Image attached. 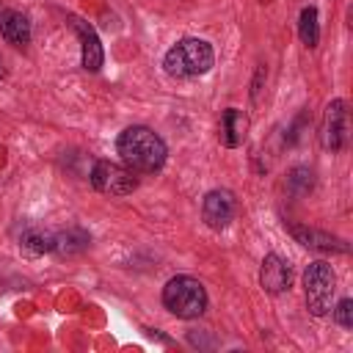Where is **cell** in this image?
I'll return each mask as SVG.
<instances>
[{
  "label": "cell",
  "mask_w": 353,
  "mask_h": 353,
  "mask_svg": "<svg viewBox=\"0 0 353 353\" xmlns=\"http://www.w3.org/2000/svg\"><path fill=\"white\" fill-rule=\"evenodd\" d=\"M88 243H91L88 232H83V229H66V232L55 234L52 251H58L61 256H74V254H80L83 248H88Z\"/></svg>",
  "instance_id": "cell-13"
},
{
  "label": "cell",
  "mask_w": 353,
  "mask_h": 353,
  "mask_svg": "<svg viewBox=\"0 0 353 353\" xmlns=\"http://www.w3.org/2000/svg\"><path fill=\"white\" fill-rule=\"evenodd\" d=\"M234 215H237V199H234L232 190L215 188V190H210L204 196V201H201V218H204V223L210 229H215V232L226 229L234 221Z\"/></svg>",
  "instance_id": "cell-6"
},
{
  "label": "cell",
  "mask_w": 353,
  "mask_h": 353,
  "mask_svg": "<svg viewBox=\"0 0 353 353\" xmlns=\"http://www.w3.org/2000/svg\"><path fill=\"white\" fill-rule=\"evenodd\" d=\"M298 36H301V41L309 50L317 47V41H320V22H317V8L314 6H306L301 11V17H298Z\"/></svg>",
  "instance_id": "cell-14"
},
{
  "label": "cell",
  "mask_w": 353,
  "mask_h": 353,
  "mask_svg": "<svg viewBox=\"0 0 353 353\" xmlns=\"http://www.w3.org/2000/svg\"><path fill=\"white\" fill-rule=\"evenodd\" d=\"M245 135H248V116L240 108H226L218 124V141L226 149H234L245 141Z\"/></svg>",
  "instance_id": "cell-11"
},
{
  "label": "cell",
  "mask_w": 353,
  "mask_h": 353,
  "mask_svg": "<svg viewBox=\"0 0 353 353\" xmlns=\"http://www.w3.org/2000/svg\"><path fill=\"white\" fill-rule=\"evenodd\" d=\"M116 149H119V157L124 160V165L130 171H138V174H152V171H160L163 163H165V141L143 127V124H132L127 127L119 141H116Z\"/></svg>",
  "instance_id": "cell-1"
},
{
  "label": "cell",
  "mask_w": 353,
  "mask_h": 353,
  "mask_svg": "<svg viewBox=\"0 0 353 353\" xmlns=\"http://www.w3.org/2000/svg\"><path fill=\"white\" fill-rule=\"evenodd\" d=\"M91 185L105 196H130L138 188V179H135V171H130L127 165L99 160L91 168Z\"/></svg>",
  "instance_id": "cell-5"
},
{
  "label": "cell",
  "mask_w": 353,
  "mask_h": 353,
  "mask_svg": "<svg viewBox=\"0 0 353 353\" xmlns=\"http://www.w3.org/2000/svg\"><path fill=\"white\" fill-rule=\"evenodd\" d=\"M287 190L292 196H306L312 188H314V171L306 168V165H295L290 174H287Z\"/></svg>",
  "instance_id": "cell-16"
},
{
  "label": "cell",
  "mask_w": 353,
  "mask_h": 353,
  "mask_svg": "<svg viewBox=\"0 0 353 353\" xmlns=\"http://www.w3.org/2000/svg\"><path fill=\"white\" fill-rule=\"evenodd\" d=\"M331 312H334V317L342 328H353V301L350 298H342L336 303V309H331Z\"/></svg>",
  "instance_id": "cell-17"
},
{
  "label": "cell",
  "mask_w": 353,
  "mask_h": 353,
  "mask_svg": "<svg viewBox=\"0 0 353 353\" xmlns=\"http://www.w3.org/2000/svg\"><path fill=\"white\" fill-rule=\"evenodd\" d=\"M66 22L77 33V39H80V63H83V69L85 72H99V66L105 61V52H102V44H99L97 30L83 17H74V14H69Z\"/></svg>",
  "instance_id": "cell-8"
},
{
  "label": "cell",
  "mask_w": 353,
  "mask_h": 353,
  "mask_svg": "<svg viewBox=\"0 0 353 353\" xmlns=\"http://www.w3.org/2000/svg\"><path fill=\"white\" fill-rule=\"evenodd\" d=\"M0 77H3V61H0Z\"/></svg>",
  "instance_id": "cell-18"
},
{
  "label": "cell",
  "mask_w": 353,
  "mask_h": 353,
  "mask_svg": "<svg viewBox=\"0 0 353 353\" xmlns=\"http://www.w3.org/2000/svg\"><path fill=\"white\" fill-rule=\"evenodd\" d=\"M0 33H3V39H6L8 44L25 47V44L30 41V19H28L22 11L8 8V11L0 14Z\"/></svg>",
  "instance_id": "cell-12"
},
{
  "label": "cell",
  "mask_w": 353,
  "mask_h": 353,
  "mask_svg": "<svg viewBox=\"0 0 353 353\" xmlns=\"http://www.w3.org/2000/svg\"><path fill=\"white\" fill-rule=\"evenodd\" d=\"M292 284V268L284 256L279 254H268L262 259V268H259V287L270 295H279L284 290H290Z\"/></svg>",
  "instance_id": "cell-9"
},
{
  "label": "cell",
  "mask_w": 353,
  "mask_h": 353,
  "mask_svg": "<svg viewBox=\"0 0 353 353\" xmlns=\"http://www.w3.org/2000/svg\"><path fill=\"white\" fill-rule=\"evenodd\" d=\"M163 306L182 320L201 317L207 309V290L193 276H174L163 287Z\"/></svg>",
  "instance_id": "cell-3"
},
{
  "label": "cell",
  "mask_w": 353,
  "mask_h": 353,
  "mask_svg": "<svg viewBox=\"0 0 353 353\" xmlns=\"http://www.w3.org/2000/svg\"><path fill=\"white\" fill-rule=\"evenodd\" d=\"M345 138H347V105L345 99H331L323 113L320 143L328 152H339L345 146Z\"/></svg>",
  "instance_id": "cell-7"
},
{
  "label": "cell",
  "mask_w": 353,
  "mask_h": 353,
  "mask_svg": "<svg viewBox=\"0 0 353 353\" xmlns=\"http://www.w3.org/2000/svg\"><path fill=\"white\" fill-rule=\"evenodd\" d=\"M290 234H292L301 245H306V248L325 251V254H331V251H336V254H347V243L339 240V237H334V234H328V232H323V229L301 226V223H290Z\"/></svg>",
  "instance_id": "cell-10"
},
{
  "label": "cell",
  "mask_w": 353,
  "mask_h": 353,
  "mask_svg": "<svg viewBox=\"0 0 353 353\" xmlns=\"http://www.w3.org/2000/svg\"><path fill=\"white\" fill-rule=\"evenodd\" d=\"M334 292H336V276L328 262L317 259L309 262L303 270V295H306V309L314 317H325L334 309Z\"/></svg>",
  "instance_id": "cell-4"
},
{
  "label": "cell",
  "mask_w": 353,
  "mask_h": 353,
  "mask_svg": "<svg viewBox=\"0 0 353 353\" xmlns=\"http://www.w3.org/2000/svg\"><path fill=\"white\" fill-rule=\"evenodd\" d=\"M215 63L212 44L204 39H179L163 58V66L171 77H199L207 74Z\"/></svg>",
  "instance_id": "cell-2"
},
{
  "label": "cell",
  "mask_w": 353,
  "mask_h": 353,
  "mask_svg": "<svg viewBox=\"0 0 353 353\" xmlns=\"http://www.w3.org/2000/svg\"><path fill=\"white\" fill-rule=\"evenodd\" d=\"M19 245H22L25 254H30V256H41V254L52 251V245H55V234L41 232V229H30V232L22 234Z\"/></svg>",
  "instance_id": "cell-15"
}]
</instances>
